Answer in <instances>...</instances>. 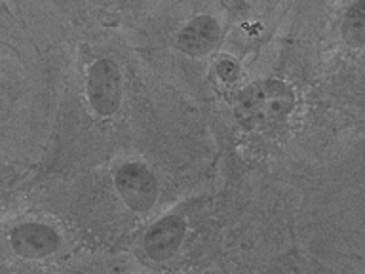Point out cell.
Masks as SVG:
<instances>
[{"label": "cell", "instance_id": "1", "mask_svg": "<svg viewBox=\"0 0 365 274\" xmlns=\"http://www.w3.org/2000/svg\"><path fill=\"white\" fill-rule=\"evenodd\" d=\"M295 96L282 80H259L247 86L236 101V118L247 130H262L282 122L293 111Z\"/></svg>", "mask_w": 365, "mask_h": 274}, {"label": "cell", "instance_id": "2", "mask_svg": "<svg viewBox=\"0 0 365 274\" xmlns=\"http://www.w3.org/2000/svg\"><path fill=\"white\" fill-rule=\"evenodd\" d=\"M114 185L125 206L133 211L150 210L158 196V183L143 164H124L114 173Z\"/></svg>", "mask_w": 365, "mask_h": 274}, {"label": "cell", "instance_id": "3", "mask_svg": "<svg viewBox=\"0 0 365 274\" xmlns=\"http://www.w3.org/2000/svg\"><path fill=\"white\" fill-rule=\"evenodd\" d=\"M88 97L93 111L103 116L114 114L122 101V78L110 59H99L88 74Z\"/></svg>", "mask_w": 365, "mask_h": 274}, {"label": "cell", "instance_id": "4", "mask_svg": "<svg viewBox=\"0 0 365 274\" xmlns=\"http://www.w3.org/2000/svg\"><path fill=\"white\" fill-rule=\"evenodd\" d=\"M10 244L17 255L25 259H42L57 251L61 238L59 234L42 223H25L11 230Z\"/></svg>", "mask_w": 365, "mask_h": 274}, {"label": "cell", "instance_id": "5", "mask_svg": "<svg viewBox=\"0 0 365 274\" xmlns=\"http://www.w3.org/2000/svg\"><path fill=\"white\" fill-rule=\"evenodd\" d=\"M185 221L179 215H170L154 223L145 236V250L154 261L170 259L182 242L185 236Z\"/></svg>", "mask_w": 365, "mask_h": 274}, {"label": "cell", "instance_id": "6", "mask_svg": "<svg viewBox=\"0 0 365 274\" xmlns=\"http://www.w3.org/2000/svg\"><path fill=\"white\" fill-rule=\"evenodd\" d=\"M219 36H221L219 23L210 16H198L179 33L177 46L188 56L198 57L207 54L217 44Z\"/></svg>", "mask_w": 365, "mask_h": 274}, {"label": "cell", "instance_id": "7", "mask_svg": "<svg viewBox=\"0 0 365 274\" xmlns=\"http://www.w3.org/2000/svg\"><path fill=\"white\" fill-rule=\"evenodd\" d=\"M344 42L354 48L365 44V0L356 4L346 11V17L341 27Z\"/></svg>", "mask_w": 365, "mask_h": 274}, {"label": "cell", "instance_id": "8", "mask_svg": "<svg viewBox=\"0 0 365 274\" xmlns=\"http://www.w3.org/2000/svg\"><path fill=\"white\" fill-rule=\"evenodd\" d=\"M217 74L221 76L225 82H232L238 76V65L232 59H221L217 63Z\"/></svg>", "mask_w": 365, "mask_h": 274}]
</instances>
